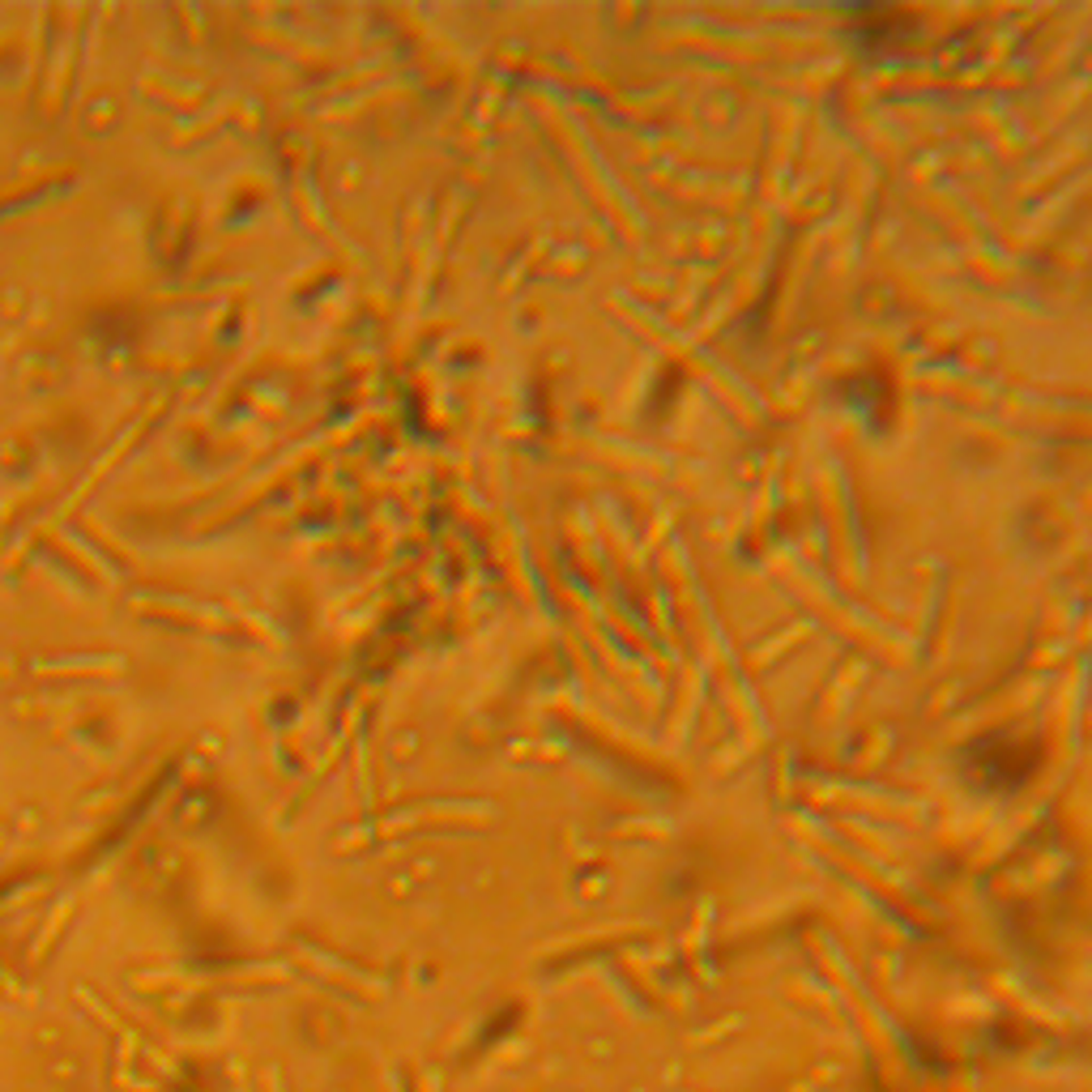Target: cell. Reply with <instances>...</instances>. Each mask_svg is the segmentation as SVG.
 I'll return each instance as SVG.
<instances>
[{
	"mask_svg": "<svg viewBox=\"0 0 1092 1092\" xmlns=\"http://www.w3.org/2000/svg\"><path fill=\"white\" fill-rule=\"evenodd\" d=\"M77 999H82L86 1007H91L94 1016L103 1020V1025L112 1028V1032H116V1037H120V1041H124V1037H133V1028H128V1025H120V1016H116V1011H107L103 1002H98V999H94V995H91V990H86V986H77Z\"/></svg>",
	"mask_w": 1092,
	"mask_h": 1092,
	"instance_id": "1",
	"label": "cell"
},
{
	"mask_svg": "<svg viewBox=\"0 0 1092 1092\" xmlns=\"http://www.w3.org/2000/svg\"><path fill=\"white\" fill-rule=\"evenodd\" d=\"M68 909H73V900H61V909H56V913H52V918H47V926H43V935H39V939H35V948H31V956H35V960H39V956H43V951H47V943H52L56 935H61V926H65V918H68Z\"/></svg>",
	"mask_w": 1092,
	"mask_h": 1092,
	"instance_id": "2",
	"label": "cell"
},
{
	"mask_svg": "<svg viewBox=\"0 0 1092 1092\" xmlns=\"http://www.w3.org/2000/svg\"><path fill=\"white\" fill-rule=\"evenodd\" d=\"M261 1084H265V1092H286V1088H282V1071H277V1067H270V1071H265V1076H261Z\"/></svg>",
	"mask_w": 1092,
	"mask_h": 1092,
	"instance_id": "3",
	"label": "cell"
}]
</instances>
